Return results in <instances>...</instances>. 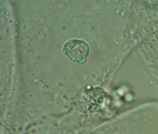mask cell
<instances>
[{
    "label": "cell",
    "instance_id": "cell-1",
    "mask_svg": "<svg viewBox=\"0 0 158 134\" xmlns=\"http://www.w3.org/2000/svg\"><path fill=\"white\" fill-rule=\"evenodd\" d=\"M63 52L74 62L82 64L86 61L89 54V48L84 40L73 39L64 44Z\"/></svg>",
    "mask_w": 158,
    "mask_h": 134
}]
</instances>
